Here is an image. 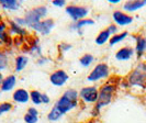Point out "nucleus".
<instances>
[{"instance_id":"nucleus-8","label":"nucleus","mask_w":146,"mask_h":123,"mask_svg":"<svg viewBox=\"0 0 146 123\" xmlns=\"http://www.w3.org/2000/svg\"><path fill=\"white\" fill-rule=\"evenodd\" d=\"M68 80H69V76L64 69H57L52 72L50 76V81L55 87H63Z\"/></svg>"},{"instance_id":"nucleus-28","label":"nucleus","mask_w":146,"mask_h":123,"mask_svg":"<svg viewBox=\"0 0 146 123\" xmlns=\"http://www.w3.org/2000/svg\"><path fill=\"white\" fill-rule=\"evenodd\" d=\"M8 62H9V58H8L7 55L0 52V70H2V69H5V68H7Z\"/></svg>"},{"instance_id":"nucleus-3","label":"nucleus","mask_w":146,"mask_h":123,"mask_svg":"<svg viewBox=\"0 0 146 123\" xmlns=\"http://www.w3.org/2000/svg\"><path fill=\"white\" fill-rule=\"evenodd\" d=\"M115 91V87L111 84H106L104 86L101 87V89L99 90V97L98 100L96 102L95 109L97 111H100L103 107L108 106L110 102L113 99V94Z\"/></svg>"},{"instance_id":"nucleus-35","label":"nucleus","mask_w":146,"mask_h":123,"mask_svg":"<svg viewBox=\"0 0 146 123\" xmlns=\"http://www.w3.org/2000/svg\"><path fill=\"white\" fill-rule=\"evenodd\" d=\"M2 80H3V77H2V75H1V72H0V84H1Z\"/></svg>"},{"instance_id":"nucleus-33","label":"nucleus","mask_w":146,"mask_h":123,"mask_svg":"<svg viewBox=\"0 0 146 123\" xmlns=\"http://www.w3.org/2000/svg\"><path fill=\"white\" fill-rule=\"evenodd\" d=\"M6 30H7V24H6L3 21H1V22H0V35H1L2 33L7 32Z\"/></svg>"},{"instance_id":"nucleus-9","label":"nucleus","mask_w":146,"mask_h":123,"mask_svg":"<svg viewBox=\"0 0 146 123\" xmlns=\"http://www.w3.org/2000/svg\"><path fill=\"white\" fill-rule=\"evenodd\" d=\"M112 19L115 22V25H119V27H126V25L131 24L134 20L133 17L129 15L121 10H115L112 13Z\"/></svg>"},{"instance_id":"nucleus-7","label":"nucleus","mask_w":146,"mask_h":123,"mask_svg":"<svg viewBox=\"0 0 146 123\" xmlns=\"http://www.w3.org/2000/svg\"><path fill=\"white\" fill-rule=\"evenodd\" d=\"M78 106V102H75V101H72V100H69L67 97H65L64 94L59 98L57 101L55 102V104H54V107L55 108H57L63 113V114H66V113H68L69 111H72L74 109L76 108Z\"/></svg>"},{"instance_id":"nucleus-29","label":"nucleus","mask_w":146,"mask_h":123,"mask_svg":"<svg viewBox=\"0 0 146 123\" xmlns=\"http://www.w3.org/2000/svg\"><path fill=\"white\" fill-rule=\"evenodd\" d=\"M52 5L55 6V7H58V8H63V7H67V2L65 0H54L52 1Z\"/></svg>"},{"instance_id":"nucleus-16","label":"nucleus","mask_w":146,"mask_h":123,"mask_svg":"<svg viewBox=\"0 0 146 123\" xmlns=\"http://www.w3.org/2000/svg\"><path fill=\"white\" fill-rule=\"evenodd\" d=\"M0 6L8 11H18L21 7V2L17 0H0Z\"/></svg>"},{"instance_id":"nucleus-32","label":"nucleus","mask_w":146,"mask_h":123,"mask_svg":"<svg viewBox=\"0 0 146 123\" xmlns=\"http://www.w3.org/2000/svg\"><path fill=\"white\" fill-rule=\"evenodd\" d=\"M50 102H51V98L48 97V94H42V103H43V104H47V103H50Z\"/></svg>"},{"instance_id":"nucleus-19","label":"nucleus","mask_w":146,"mask_h":123,"mask_svg":"<svg viewBox=\"0 0 146 123\" xmlns=\"http://www.w3.org/2000/svg\"><path fill=\"white\" fill-rule=\"evenodd\" d=\"M135 40H136V46H135V52L137 54V57H141L144 52L146 51V44H145V37L141 35L135 36Z\"/></svg>"},{"instance_id":"nucleus-23","label":"nucleus","mask_w":146,"mask_h":123,"mask_svg":"<svg viewBox=\"0 0 146 123\" xmlns=\"http://www.w3.org/2000/svg\"><path fill=\"white\" fill-rule=\"evenodd\" d=\"M94 61H95V56L92 55V54H84L80 58H79V64H80L82 67H89V66L91 65L92 63H94Z\"/></svg>"},{"instance_id":"nucleus-20","label":"nucleus","mask_w":146,"mask_h":123,"mask_svg":"<svg viewBox=\"0 0 146 123\" xmlns=\"http://www.w3.org/2000/svg\"><path fill=\"white\" fill-rule=\"evenodd\" d=\"M95 24V20L92 19H82V20H79V21L75 22L74 25L72 27L73 30H76L77 32L80 33V30L84 29L85 27H89V25H94Z\"/></svg>"},{"instance_id":"nucleus-30","label":"nucleus","mask_w":146,"mask_h":123,"mask_svg":"<svg viewBox=\"0 0 146 123\" xmlns=\"http://www.w3.org/2000/svg\"><path fill=\"white\" fill-rule=\"evenodd\" d=\"M107 30L110 32V34L113 36L115 35V34H117V25H115V24H111V25H109L108 28H107Z\"/></svg>"},{"instance_id":"nucleus-31","label":"nucleus","mask_w":146,"mask_h":123,"mask_svg":"<svg viewBox=\"0 0 146 123\" xmlns=\"http://www.w3.org/2000/svg\"><path fill=\"white\" fill-rule=\"evenodd\" d=\"M59 50L62 52H67V51H69L73 46H72V44H68V43H62V44H59Z\"/></svg>"},{"instance_id":"nucleus-26","label":"nucleus","mask_w":146,"mask_h":123,"mask_svg":"<svg viewBox=\"0 0 146 123\" xmlns=\"http://www.w3.org/2000/svg\"><path fill=\"white\" fill-rule=\"evenodd\" d=\"M12 108H13L12 103H10V102H1L0 103V116H2L3 113L10 112L12 110Z\"/></svg>"},{"instance_id":"nucleus-21","label":"nucleus","mask_w":146,"mask_h":123,"mask_svg":"<svg viewBox=\"0 0 146 123\" xmlns=\"http://www.w3.org/2000/svg\"><path fill=\"white\" fill-rule=\"evenodd\" d=\"M63 116H64V114L59 111L58 109L53 107V108L51 109V111L48 112V114H47V120H48L50 122H56V121H59Z\"/></svg>"},{"instance_id":"nucleus-25","label":"nucleus","mask_w":146,"mask_h":123,"mask_svg":"<svg viewBox=\"0 0 146 123\" xmlns=\"http://www.w3.org/2000/svg\"><path fill=\"white\" fill-rule=\"evenodd\" d=\"M63 94H64L65 97H67L69 100H72V101L78 102V100H79V92H78L76 89H73V88L67 89Z\"/></svg>"},{"instance_id":"nucleus-11","label":"nucleus","mask_w":146,"mask_h":123,"mask_svg":"<svg viewBox=\"0 0 146 123\" xmlns=\"http://www.w3.org/2000/svg\"><path fill=\"white\" fill-rule=\"evenodd\" d=\"M17 77L15 75H9L7 77H5L3 80L0 84V91L1 92H9L12 89H15L17 85Z\"/></svg>"},{"instance_id":"nucleus-1","label":"nucleus","mask_w":146,"mask_h":123,"mask_svg":"<svg viewBox=\"0 0 146 123\" xmlns=\"http://www.w3.org/2000/svg\"><path fill=\"white\" fill-rule=\"evenodd\" d=\"M47 7L46 6H38V7L33 8L32 10H29L24 13V21H25V27L30 29H36L37 24L41 22V19L45 18L47 15Z\"/></svg>"},{"instance_id":"nucleus-36","label":"nucleus","mask_w":146,"mask_h":123,"mask_svg":"<svg viewBox=\"0 0 146 123\" xmlns=\"http://www.w3.org/2000/svg\"><path fill=\"white\" fill-rule=\"evenodd\" d=\"M145 44H146V37H145Z\"/></svg>"},{"instance_id":"nucleus-27","label":"nucleus","mask_w":146,"mask_h":123,"mask_svg":"<svg viewBox=\"0 0 146 123\" xmlns=\"http://www.w3.org/2000/svg\"><path fill=\"white\" fill-rule=\"evenodd\" d=\"M23 120L25 123H37L38 122V116H34V114H31L29 112H27L23 116Z\"/></svg>"},{"instance_id":"nucleus-12","label":"nucleus","mask_w":146,"mask_h":123,"mask_svg":"<svg viewBox=\"0 0 146 123\" xmlns=\"http://www.w3.org/2000/svg\"><path fill=\"white\" fill-rule=\"evenodd\" d=\"M12 99L17 103H28L30 101V92L24 88H18L13 91Z\"/></svg>"},{"instance_id":"nucleus-15","label":"nucleus","mask_w":146,"mask_h":123,"mask_svg":"<svg viewBox=\"0 0 146 123\" xmlns=\"http://www.w3.org/2000/svg\"><path fill=\"white\" fill-rule=\"evenodd\" d=\"M9 23V31H10V33L11 34H13V35H18V36H24L27 35V30L25 28H23L21 25H19L18 23H15L13 20H10V21L8 22Z\"/></svg>"},{"instance_id":"nucleus-24","label":"nucleus","mask_w":146,"mask_h":123,"mask_svg":"<svg viewBox=\"0 0 146 123\" xmlns=\"http://www.w3.org/2000/svg\"><path fill=\"white\" fill-rule=\"evenodd\" d=\"M42 92H40L38 90H32L30 91V100L34 106H40L42 104Z\"/></svg>"},{"instance_id":"nucleus-6","label":"nucleus","mask_w":146,"mask_h":123,"mask_svg":"<svg viewBox=\"0 0 146 123\" xmlns=\"http://www.w3.org/2000/svg\"><path fill=\"white\" fill-rule=\"evenodd\" d=\"M99 97V90L96 86H87L80 89L79 98L85 103H96Z\"/></svg>"},{"instance_id":"nucleus-34","label":"nucleus","mask_w":146,"mask_h":123,"mask_svg":"<svg viewBox=\"0 0 146 123\" xmlns=\"http://www.w3.org/2000/svg\"><path fill=\"white\" fill-rule=\"evenodd\" d=\"M110 3H113V5H117V3H120V0H109Z\"/></svg>"},{"instance_id":"nucleus-5","label":"nucleus","mask_w":146,"mask_h":123,"mask_svg":"<svg viewBox=\"0 0 146 123\" xmlns=\"http://www.w3.org/2000/svg\"><path fill=\"white\" fill-rule=\"evenodd\" d=\"M65 12L74 22H77L87 18V15H89V9L84 6L69 5L65 8Z\"/></svg>"},{"instance_id":"nucleus-18","label":"nucleus","mask_w":146,"mask_h":123,"mask_svg":"<svg viewBox=\"0 0 146 123\" xmlns=\"http://www.w3.org/2000/svg\"><path fill=\"white\" fill-rule=\"evenodd\" d=\"M111 34H110V32L108 31L107 29L102 30L98 35L97 37L95 39V43L97 45H99V46H101V45H104L106 43H108L110 41V39H111Z\"/></svg>"},{"instance_id":"nucleus-22","label":"nucleus","mask_w":146,"mask_h":123,"mask_svg":"<svg viewBox=\"0 0 146 123\" xmlns=\"http://www.w3.org/2000/svg\"><path fill=\"white\" fill-rule=\"evenodd\" d=\"M129 36V32L127 31H124V32H122V33H117L115 35L111 36V39H110L109 41V46H114L115 44L120 43V42H122L123 40H125L126 37Z\"/></svg>"},{"instance_id":"nucleus-2","label":"nucleus","mask_w":146,"mask_h":123,"mask_svg":"<svg viewBox=\"0 0 146 123\" xmlns=\"http://www.w3.org/2000/svg\"><path fill=\"white\" fill-rule=\"evenodd\" d=\"M127 82L130 86L145 88L146 87V64L141 63L129 75Z\"/></svg>"},{"instance_id":"nucleus-4","label":"nucleus","mask_w":146,"mask_h":123,"mask_svg":"<svg viewBox=\"0 0 146 123\" xmlns=\"http://www.w3.org/2000/svg\"><path fill=\"white\" fill-rule=\"evenodd\" d=\"M110 75V68L106 63H99L94 67V69L87 76V81L97 82L101 79H107Z\"/></svg>"},{"instance_id":"nucleus-17","label":"nucleus","mask_w":146,"mask_h":123,"mask_svg":"<svg viewBox=\"0 0 146 123\" xmlns=\"http://www.w3.org/2000/svg\"><path fill=\"white\" fill-rule=\"evenodd\" d=\"M28 63H29L28 56H25V55H19V56H17L15 59V70L17 72H22L28 66Z\"/></svg>"},{"instance_id":"nucleus-14","label":"nucleus","mask_w":146,"mask_h":123,"mask_svg":"<svg viewBox=\"0 0 146 123\" xmlns=\"http://www.w3.org/2000/svg\"><path fill=\"white\" fill-rule=\"evenodd\" d=\"M146 6V0H130L123 5V9L126 12H135L141 8Z\"/></svg>"},{"instance_id":"nucleus-10","label":"nucleus","mask_w":146,"mask_h":123,"mask_svg":"<svg viewBox=\"0 0 146 123\" xmlns=\"http://www.w3.org/2000/svg\"><path fill=\"white\" fill-rule=\"evenodd\" d=\"M54 27H55V22L53 19H45L37 24L35 31L41 35H48L52 32V30L54 29Z\"/></svg>"},{"instance_id":"nucleus-13","label":"nucleus","mask_w":146,"mask_h":123,"mask_svg":"<svg viewBox=\"0 0 146 123\" xmlns=\"http://www.w3.org/2000/svg\"><path fill=\"white\" fill-rule=\"evenodd\" d=\"M133 55H134V49H132L131 46H124L115 53V58L119 62H126L130 61L133 57Z\"/></svg>"}]
</instances>
